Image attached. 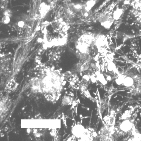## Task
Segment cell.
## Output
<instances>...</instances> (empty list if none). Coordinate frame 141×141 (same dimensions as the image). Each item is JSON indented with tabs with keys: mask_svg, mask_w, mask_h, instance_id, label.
<instances>
[{
	"mask_svg": "<svg viewBox=\"0 0 141 141\" xmlns=\"http://www.w3.org/2000/svg\"><path fill=\"white\" fill-rule=\"evenodd\" d=\"M112 11L110 9L105 11L98 17L97 20L106 29H109L115 21L114 12Z\"/></svg>",
	"mask_w": 141,
	"mask_h": 141,
	"instance_id": "6da1fadb",
	"label": "cell"
},
{
	"mask_svg": "<svg viewBox=\"0 0 141 141\" xmlns=\"http://www.w3.org/2000/svg\"><path fill=\"white\" fill-rule=\"evenodd\" d=\"M97 36L93 34H84L80 37L78 41V46L80 49L83 53H87L89 47L95 41Z\"/></svg>",
	"mask_w": 141,
	"mask_h": 141,
	"instance_id": "7a4b0ae2",
	"label": "cell"
},
{
	"mask_svg": "<svg viewBox=\"0 0 141 141\" xmlns=\"http://www.w3.org/2000/svg\"><path fill=\"white\" fill-rule=\"evenodd\" d=\"M96 47L99 52L101 53H106L109 47L107 37L104 34H99L97 36L95 41Z\"/></svg>",
	"mask_w": 141,
	"mask_h": 141,
	"instance_id": "3957f363",
	"label": "cell"
},
{
	"mask_svg": "<svg viewBox=\"0 0 141 141\" xmlns=\"http://www.w3.org/2000/svg\"><path fill=\"white\" fill-rule=\"evenodd\" d=\"M131 6L136 21L141 27V0H132Z\"/></svg>",
	"mask_w": 141,
	"mask_h": 141,
	"instance_id": "277c9868",
	"label": "cell"
},
{
	"mask_svg": "<svg viewBox=\"0 0 141 141\" xmlns=\"http://www.w3.org/2000/svg\"><path fill=\"white\" fill-rule=\"evenodd\" d=\"M133 124L129 120H125L122 122L120 125L121 130L125 132H127L132 129L133 128Z\"/></svg>",
	"mask_w": 141,
	"mask_h": 141,
	"instance_id": "5b68a950",
	"label": "cell"
},
{
	"mask_svg": "<svg viewBox=\"0 0 141 141\" xmlns=\"http://www.w3.org/2000/svg\"><path fill=\"white\" fill-rule=\"evenodd\" d=\"M134 84V80L132 78L130 77H125L124 79L123 84L125 87H131Z\"/></svg>",
	"mask_w": 141,
	"mask_h": 141,
	"instance_id": "8992f818",
	"label": "cell"
},
{
	"mask_svg": "<svg viewBox=\"0 0 141 141\" xmlns=\"http://www.w3.org/2000/svg\"><path fill=\"white\" fill-rule=\"evenodd\" d=\"M49 7L45 3H43L40 6V12L42 16H44L48 11Z\"/></svg>",
	"mask_w": 141,
	"mask_h": 141,
	"instance_id": "52a82bcc",
	"label": "cell"
},
{
	"mask_svg": "<svg viewBox=\"0 0 141 141\" xmlns=\"http://www.w3.org/2000/svg\"><path fill=\"white\" fill-rule=\"evenodd\" d=\"M97 78L103 85H105L107 83V81L105 79L103 75L100 73H99L97 75Z\"/></svg>",
	"mask_w": 141,
	"mask_h": 141,
	"instance_id": "ba28073f",
	"label": "cell"
},
{
	"mask_svg": "<svg viewBox=\"0 0 141 141\" xmlns=\"http://www.w3.org/2000/svg\"><path fill=\"white\" fill-rule=\"evenodd\" d=\"M107 69L109 71H114L116 69V66L112 62H110L108 65Z\"/></svg>",
	"mask_w": 141,
	"mask_h": 141,
	"instance_id": "9c48e42d",
	"label": "cell"
},
{
	"mask_svg": "<svg viewBox=\"0 0 141 141\" xmlns=\"http://www.w3.org/2000/svg\"><path fill=\"white\" fill-rule=\"evenodd\" d=\"M125 77H124L123 76H119L118 77V78L116 80V83L118 85H121L122 84H123V82L124 79Z\"/></svg>",
	"mask_w": 141,
	"mask_h": 141,
	"instance_id": "30bf717a",
	"label": "cell"
},
{
	"mask_svg": "<svg viewBox=\"0 0 141 141\" xmlns=\"http://www.w3.org/2000/svg\"><path fill=\"white\" fill-rule=\"evenodd\" d=\"M2 22L4 24H8L10 22V18L9 16L5 15L3 17L2 20Z\"/></svg>",
	"mask_w": 141,
	"mask_h": 141,
	"instance_id": "8fae6325",
	"label": "cell"
},
{
	"mask_svg": "<svg viewBox=\"0 0 141 141\" xmlns=\"http://www.w3.org/2000/svg\"><path fill=\"white\" fill-rule=\"evenodd\" d=\"M134 140L136 141H141V135L140 134L136 133L135 134H134Z\"/></svg>",
	"mask_w": 141,
	"mask_h": 141,
	"instance_id": "7c38bea8",
	"label": "cell"
},
{
	"mask_svg": "<svg viewBox=\"0 0 141 141\" xmlns=\"http://www.w3.org/2000/svg\"><path fill=\"white\" fill-rule=\"evenodd\" d=\"M56 0H48L49 3H50V6L52 7H53L56 3Z\"/></svg>",
	"mask_w": 141,
	"mask_h": 141,
	"instance_id": "4fadbf2b",
	"label": "cell"
}]
</instances>
